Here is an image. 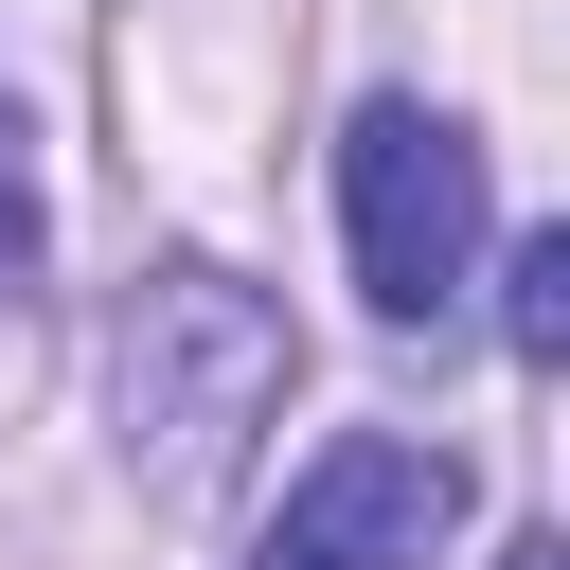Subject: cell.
<instances>
[{"mask_svg":"<svg viewBox=\"0 0 570 570\" xmlns=\"http://www.w3.org/2000/svg\"><path fill=\"white\" fill-rule=\"evenodd\" d=\"M267 410H285V321L232 267H160L142 321H125V463L160 499H214Z\"/></svg>","mask_w":570,"mask_h":570,"instance_id":"cell-1","label":"cell"},{"mask_svg":"<svg viewBox=\"0 0 570 570\" xmlns=\"http://www.w3.org/2000/svg\"><path fill=\"white\" fill-rule=\"evenodd\" d=\"M338 232H356V303L374 321H445L481 267V142L445 107H356L338 125Z\"/></svg>","mask_w":570,"mask_h":570,"instance_id":"cell-2","label":"cell"},{"mask_svg":"<svg viewBox=\"0 0 570 570\" xmlns=\"http://www.w3.org/2000/svg\"><path fill=\"white\" fill-rule=\"evenodd\" d=\"M445 534H463V463L410 445V428H338V445H303V481L249 534V570H428Z\"/></svg>","mask_w":570,"mask_h":570,"instance_id":"cell-3","label":"cell"},{"mask_svg":"<svg viewBox=\"0 0 570 570\" xmlns=\"http://www.w3.org/2000/svg\"><path fill=\"white\" fill-rule=\"evenodd\" d=\"M517 356H570V232H517Z\"/></svg>","mask_w":570,"mask_h":570,"instance_id":"cell-4","label":"cell"},{"mask_svg":"<svg viewBox=\"0 0 570 570\" xmlns=\"http://www.w3.org/2000/svg\"><path fill=\"white\" fill-rule=\"evenodd\" d=\"M499 570H570V552H552V534H517V552H499Z\"/></svg>","mask_w":570,"mask_h":570,"instance_id":"cell-5","label":"cell"}]
</instances>
